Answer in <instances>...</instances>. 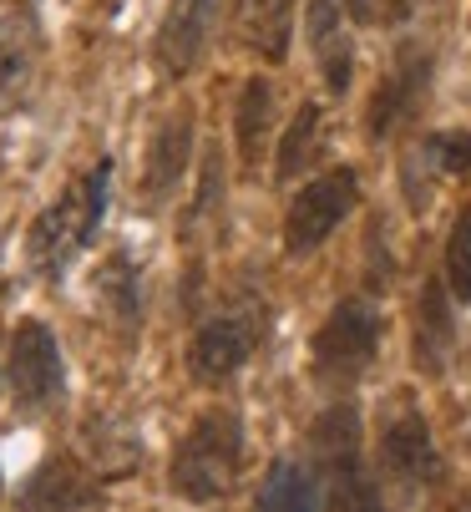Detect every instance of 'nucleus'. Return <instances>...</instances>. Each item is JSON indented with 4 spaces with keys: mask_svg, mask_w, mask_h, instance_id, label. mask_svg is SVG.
<instances>
[{
    "mask_svg": "<svg viewBox=\"0 0 471 512\" xmlns=\"http://www.w3.org/2000/svg\"><path fill=\"white\" fill-rule=\"evenodd\" d=\"M107 178H112V163H97L92 173L76 178L56 203H46L36 213V224L26 234V264L36 274H61L76 254H82L107 213Z\"/></svg>",
    "mask_w": 471,
    "mask_h": 512,
    "instance_id": "1",
    "label": "nucleus"
},
{
    "mask_svg": "<svg viewBox=\"0 0 471 512\" xmlns=\"http://www.w3.org/2000/svg\"><path fill=\"white\" fill-rule=\"evenodd\" d=\"M244 472V421L233 411H208L193 421V431L178 442V457H173V487L198 502V507H213L233 492Z\"/></svg>",
    "mask_w": 471,
    "mask_h": 512,
    "instance_id": "2",
    "label": "nucleus"
},
{
    "mask_svg": "<svg viewBox=\"0 0 471 512\" xmlns=\"http://www.w3.org/2000/svg\"><path fill=\"white\" fill-rule=\"evenodd\" d=\"M380 310L375 300L365 295H350L330 310V320L320 325V335H314L309 345V365L320 381H335V386H350L370 371V360L380 350Z\"/></svg>",
    "mask_w": 471,
    "mask_h": 512,
    "instance_id": "3",
    "label": "nucleus"
},
{
    "mask_svg": "<svg viewBox=\"0 0 471 512\" xmlns=\"http://www.w3.org/2000/svg\"><path fill=\"white\" fill-rule=\"evenodd\" d=\"M360 203V178L355 168H330L320 178H309L294 203H289V218H284V249L289 254H309V249H320L345 218L350 208Z\"/></svg>",
    "mask_w": 471,
    "mask_h": 512,
    "instance_id": "4",
    "label": "nucleus"
},
{
    "mask_svg": "<svg viewBox=\"0 0 471 512\" xmlns=\"http://www.w3.org/2000/svg\"><path fill=\"white\" fill-rule=\"evenodd\" d=\"M11 396L26 406V411H46L56 396H61V345L56 335L41 325V320H21L16 335H11Z\"/></svg>",
    "mask_w": 471,
    "mask_h": 512,
    "instance_id": "5",
    "label": "nucleus"
},
{
    "mask_svg": "<svg viewBox=\"0 0 471 512\" xmlns=\"http://www.w3.org/2000/svg\"><path fill=\"white\" fill-rule=\"evenodd\" d=\"M213 26H218V0H173L163 26H157V66L168 77H188L213 41Z\"/></svg>",
    "mask_w": 471,
    "mask_h": 512,
    "instance_id": "6",
    "label": "nucleus"
},
{
    "mask_svg": "<svg viewBox=\"0 0 471 512\" xmlns=\"http://www.w3.org/2000/svg\"><path fill=\"white\" fill-rule=\"evenodd\" d=\"M426 87H431V56H426L421 46H406V51L396 56V66L385 71V82L375 87L370 132H375V137H390L396 127H406V122L416 117Z\"/></svg>",
    "mask_w": 471,
    "mask_h": 512,
    "instance_id": "7",
    "label": "nucleus"
},
{
    "mask_svg": "<svg viewBox=\"0 0 471 512\" xmlns=\"http://www.w3.org/2000/svg\"><path fill=\"white\" fill-rule=\"evenodd\" d=\"M254 340H259L254 320H244V315H218V320L198 325V335L188 340V371H193L198 381H228V376L254 355Z\"/></svg>",
    "mask_w": 471,
    "mask_h": 512,
    "instance_id": "8",
    "label": "nucleus"
},
{
    "mask_svg": "<svg viewBox=\"0 0 471 512\" xmlns=\"http://www.w3.org/2000/svg\"><path fill=\"white\" fill-rule=\"evenodd\" d=\"M380 467L401 487H421V482L436 477V447H431V431H426L421 411L385 416V426H380Z\"/></svg>",
    "mask_w": 471,
    "mask_h": 512,
    "instance_id": "9",
    "label": "nucleus"
},
{
    "mask_svg": "<svg viewBox=\"0 0 471 512\" xmlns=\"http://www.w3.org/2000/svg\"><path fill=\"white\" fill-rule=\"evenodd\" d=\"M309 46H314V61H320L325 87L335 97L350 92V77H355V31H350L345 0H309Z\"/></svg>",
    "mask_w": 471,
    "mask_h": 512,
    "instance_id": "10",
    "label": "nucleus"
},
{
    "mask_svg": "<svg viewBox=\"0 0 471 512\" xmlns=\"http://www.w3.org/2000/svg\"><path fill=\"white\" fill-rule=\"evenodd\" d=\"M92 492H97V482L71 457H46L21 487V512H82L92 502Z\"/></svg>",
    "mask_w": 471,
    "mask_h": 512,
    "instance_id": "11",
    "label": "nucleus"
},
{
    "mask_svg": "<svg viewBox=\"0 0 471 512\" xmlns=\"http://www.w3.org/2000/svg\"><path fill=\"white\" fill-rule=\"evenodd\" d=\"M294 11H299V0H233V31H239V41L254 56H264L274 66L289 56Z\"/></svg>",
    "mask_w": 471,
    "mask_h": 512,
    "instance_id": "12",
    "label": "nucleus"
},
{
    "mask_svg": "<svg viewBox=\"0 0 471 512\" xmlns=\"http://www.w3.org/2000/svg\"><path fill=\"white\" fill-rule=\"evenodd\" d=\"M188 153H193V112H173L163 127L152 132V148H147V168H142V193L147 198H163L178 188V178L188 173Z\"/></svg>",
    "mask_w": 471,
    "mask_h": 512,
    "instance_id": "13",
    "label": "nucleus"
},
{
    "mask_svg": "<svg viewBox=\"0 0 471 512\" xmlns=\"http://www.w3.org/2000/svg\"><path fill=\"white\" fill-rule=\"evenodd\" d=\"M325 507V477L309 462H274L259 487V512H320Z\"/></svg>",
    "mask_w": 471,
    "mask_h": 512,
    "instance_id": "14",
    "label": "nucleus"
},
{
    "mask_svg": "<svg viewBox=\"0 0 471 512\" xmlns=\"http://www.w3.org/2000/svg\"><path fill=\"white\" fill-rule=\"evenodd\" d=\"M274 87L269 77H249L244 82V97H239V112H233V137H239V158L254 168L269 148V132H274Z\"/></svg>",
    "mask_w": 471,
    "mask_h": 512,
    "instance_id": "15",
    "label": "nucleus"
},
{
    "mask_svg": "<svg viewBox=\"0 0 471 512\" xmlns=\"http://www.w3.org/2000/svg\"><path fill=\"white\" fill-rule=\"evenodd\" d=\"M451 335L456 330H451V310H446V289H441V279H426L421 305H416V340H421V360L431 365V371L446 365Z\"/></svg>",
    "mask_w": 471,
    "mask_h": 512,
    "instance_id": "16",
    "label": "nucleus"
},
{
    "mask_svg": "<svg viewBox=\"0 0 471 512\" xmlns=\"http://www.w3.org/2000/svg\"><path fill=\"white\" fill-rule=\"evenodd\" d=\"M320 122H325L320 102H304V107L289 117V127H284V137H279V158H274V173H279L284 183L309 168L314 148H320Z\"/></svg>",
    "mask_w": 471,
    "mask_h": 512,
    "instance_id": "17",
    "label": "nucleus"
},
{
    "mask_svg": "<svg viewBox=\"0 0 471 512\" xmlns=\"http://www.w3.org/2000/svg\"><path fill=\"white\" fill-rule=\"evenodd\" d=\"M446 279H451V295L461 305H471V203L461 208L456 229L446 239Z\"/></svg>",
    "mask_w": 471,
    "mask_h": 512,
    "instance_id": "18",
    "label": "nucleus"
},
{
    "mask_svg": "<svg viewBox=\"0 0 471 512\" xmlns=\"http://www.w3.org/2000/svg\"><path fill=\"white\" fill-rule=\"evenodd\" d=\"M31 71V46L16 36V26H0V92H16Z\"/></svg>",
    "mask_w": 471,
    "mask_h": 512,
    "instance_id": "19",
    "label": "nucleus"
},
{
    "mask_svg": "<svg viewBox=\"0 0 471 512\" xmlns=\"http://www.w3.org/2000/svg\"><path fill=\"white\" fill-rule=\"evenodd\" d=\"M426 158L441 168V173H466L471 168V137L466 132H441L426 142Z\"/></svg>",
    "mask_w": 471,
    "mask_h": 512,
    "instance_id": "20",
    "label": "nucleus"
},
{
    "mask_svg": "<svg viewBox=\"0 0 471 512\" xmlns=\"http://www.w3.org/2000/svg\"><path fill=\"white\" fill-rule=\"evenodd\" d=\"M416 6H421V0H345L350 21H380V26L416 16Z\"/></svg>",
    "mask_w": 471,
    "mask_h": 512,
    "instance_id": "21",
    "label": "nucleus"
}]
</instances>
